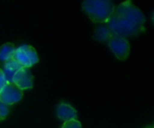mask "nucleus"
Returning a JSON list of instances; mask_svg holds the SVG:
<instances>
[{"instance_id": "5", "label": "nucleus", "mask_w": 154, "mask_h": 128, "mask_svg": "<svg viewBox=\"0 0 154 128\" xmlns=\"http://www.w3.org/2000/svg\"><path fill=\"white\" fill-rule=\"evenodd\" d=\"M23 95V90L19 89L15 84H7L0 92V101L8 105H11L19 102Z\"/></svg>"}, {"instance_id": "9", "label": "nucleus", "mask_w": 154, "mask_h": 128, "mask_svg": "<svg viewBox=\"0 0 154 128\" xmlns=\"http://www.w3.org/2000/svg\"><path fill=\"white\" fill-rule=\"evenodd\" d=\"M16 51V47L12 43H6L0 46V60L7 61L12 58L14 53Z\"/></svg>"}, {"instance_id": "7", "label": "nucleus", "mask_w": 154, "mask_h": 128, "mask_svg": "<svg viewBox=\"0 0 154 128\" xmlns=\"http://www.w3.org/2000/svg\"><path fill=\"white\" fill-rule=\"evenodd\" d=\"M22 67H23L14 58H10L5 61L4 68L2 70H3V73H4V76L8 84H13V77L15 74Z\"/></svg>"}, {"instance_id": "6", "label": "nucleus", "mask_w": 154, "mask_h": 128, "mask_svg": "<svg viewBox=\"0 0 154 128\" xmlns=\"http://www.w3.org/2000/svg\"><path fill=\"white\" fill-rule=\"evenodd\" d=\"M13 84H15L21 90L33 88L34 76L31 74L29 68H27V67L20 68L15 74V76L13 77Z\"/></svg>"}, {"instance_id": "8", "label": "nucleus", "mask_w": 154, "mask_h": 128, "mask_svg": "<svg viewBox=\"0 0 154 128\" xmlns=\"http://www.w3.org/2000/svg\"><path fill=\"white\" fill-rule=\"evenodd\" d=\"M56 114L59 119L68 122L71 120H76L77 117V111L74 109L72 105L65 104V103H61L56 110Z\"/></svg>"}, {"instance_id": "11", "label": "nucleus", "mask_w": 154, "mask_h": 128, "mask_svg": "<svg viewBox=\"0 0 154 128\" xmlns=\"http://www.w3.org/2000/svg\"><path fill=\"white\" fill-rule=\"evenodd\" d=\"M8 113H9L8 105L0 101V121L6 119V117L8 116Z\"/></svg>"}, {"instance_id": "12", "label": "nucleus", "mask_w": 154, "mask_h": 128, "mask_svg": "<svg viewBox=\"0 0 154 128\" xmlns=\"http://www.w3.org/2000/svg\"><path fill=\"white\" fill-rule=\"evenodd\" d=\"M62 128H82V124L77 120H71L68 122H64Z\"/></svg>"}, {"instance_id": "14", "label": "nucleus", "mask_w": 154, "mask_h": 128, "mask_svg": "<svg viewBox=\"0 0 154 128\" xmlns=\"http://www.w3.org/2000/svg\"><path fill=\"white\" fill-rule=\"evenodd\" d=\"M151 18H152V21H153V23H154V12L152 13V17H151Z\"/></svg>"}, {"instance_id": "15", "label": "nucleus", "mask_w": 154, "mask_h": 128, "mask_svg": "<svg viewBox=\"0 0 154 128\" xmlns=\"http://www.w3.org/2000/svg\"><path fill=\"white\" fill-rule=\"evenodd\" d=\"M149 128H154V127H149Z\"/></svg>"}, {"instance_id": "1", "label": "nucleus", "mask_w": 154, "mask_h": 128, "mask_svg": "<svg viewBox=\"0 0 154 128\" xmlns=\"http://www.w3.org/2000/svg\"><path fill=\"white\" fill-rule=\"evenodd\" d=\"M145 16L131 1L123 2L114 8L107 21V27L112 36H134L144 30Z\"/></svg>"}, {"instance_id": "10", "label": "nucleus", "mask_w": 154, "mask_h": 128, "mask_svg": "<svg viewBox=\"0 0 154 128\" xmlns=\"http://www.w3.org/2000/svg\"><path fill=\"white\" fill-rule=\"evenodd\" d=\"M112 37V34L107 27H100L96 28L94 32V38L98 41H109V39Z\"/></svg>"}, {"instance_id": "2", "label": "nucleus", "mask_w": 154, "mask_h": 128, "mask_svg": "<svg viewBox=\"0 0 154 128\" xmlns=\"http://www.w3.org/2000/svg\"><path fill=\"white\" fill-rule=\"evenodd\" d=\"M114 8L110 0H85L82 4L85 13L94 23H107Z\"/></svg>"}, {"instance_id": "4", "label": "nucleus", "mask_w": 154, "mask_h": 128, "mask_svg": "<svg viewBox=\"0 0 154 128\" xmlns=\"http://www.w3.org/2000/svg\"><path fill=\"white\" fill-rule=\"evenodd\" d=\"M108 45L112 53L120 60H125L130 54V44L124 37L112 36L108 41Z\"/></svg>"}, {"instance_id": "13", "label": "nucleus", "mask_w": 154, "mask_h": 128, "mask_svg": "<svg viewBox=\"0 0 154 128\" xmlns=\"http://www.w3.org/2000/svg\"><path fill=\"white\" fill-rule=\"evenodd\" d=\"M7 81H6V78H5V76H4V73H3V70L0 68V92L3 90V88L7 86Z\"/></svg>"}, {"instance_id": "3", "label": "nucleus", "mask_w": 154, "mask_h": 128, "mask_svg": "<svg viewBox=\"0 0 154 128\" xmlns=\"http://www.w3.org/2000/svg\"><path fill=\"white\" fill-rule=\"evenodd\" d=\"M12 58L18 62L23 67H31L39 61L35 49L28 45H23L16 49Z\"/></svg>"}]
</instances>
